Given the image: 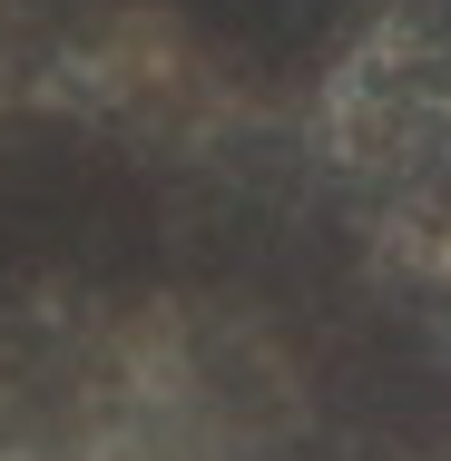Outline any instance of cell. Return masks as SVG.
Here are the masks:
<instances>
[{
    "mask_svg": "<svg viewBox=\"0 0 451 461\" xmlns=\"http://www.w3.org/2000/svg\"><path fill=\"white\" fill-rule=\"evenodd\" d=\"M334 128H344V167L392 216L451 226V20L412 10L402 30H383L344 69Z\"/></svg>",
    "mask_w": 451,
    "mask_h": 461,
    "instance_id": "cell-1",
    "label": "cell"
}]
</instances>
